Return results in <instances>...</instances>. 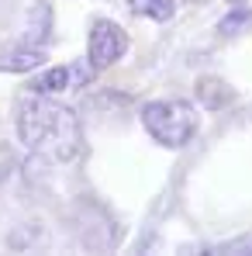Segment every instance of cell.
I'll use <instances>...</instances> for the list:
<instances>
[{
    "label": "cell",
    "mask_w": 252,
    "mask_h": 256,
    "mask_svg": "<svg viewBox=\"0 0 252 256\" xmlns=\"http://www.w3.org/2000/svg\"><path fill=\"white\" fill-rule=\"evenodd\" d=\"M17 135L31 152L55 163H69L80 152L76 111L59 100H24L17 111Z\"/></svg>",
    "instance_id": "6da1fadb"
},
{
    "label": "cell",
    "mask_w": 252,
    "mask_h": 256,
    "mask_svg": "<svg viewBox=\"0 0 252 256\" xmlns=\"http://www.w3.org/2000/svg\"><path fill=\"white\" fill-rule=\"evenodd\" d=\"M249 28H252V10H246V7H239V10H232L228 18L218 21V35H225V38H235Z\"/></svg>",
    "instance_id": "52a82bcc"
},
{
    "label": "cell",
    "mask_w": 252,
    "mask_h": 256,
    "mask_svg": "<svg viewBox=\"0 0 252 256\" xmlns=\"http://www.w3.org/2000/svg\"><path fill=\"white\" fill-rule=\"evenodd\" d=\"M235 4H239V0H235Z\"/></svg>",
    "instance_id": "8fae6325"
},
{
    "label": "cell",
    "mask_w": 252,
    "mask_h": 256,
    "mask_svg": "<svg viewBox=\"0 0 252 256\" xmlns=\"http://www.w3.org/2000/svg\"><path fill=\"white\" fill-rule=\"evenodd\" d=\"M48 28H52V7L48 4H35V10H31V32L24 35V45H38L48 35Z\"/></svg>",
    "instance_id": "8992f818"
},
{
    "label": "cell",
    "mask_w": 252,
    "mask_h": 256,
    "mask_svg": "<svg viewBox=\"0 0 252 256\" xmlns=\"http://www.w3.org/2000/svg\"><path fill=\"white\" fill-rule=\"evenodd\" d=\"M45 62V56L38 48H28V45H17L10 52H0V70L3 73H28V70H38Z\"/></svg>",
    "instance_id": "277c9868"
},
{
    "label": "cell",
    "mask_w": 252,
    "mask_h": 256,
    "mask_svg": "<svg viewBox=\"0 0 252 256\" xmlns=\"http://www.w3.org/2000/svg\"><path fill=\"white\" fill-rule=\"evenodd\" d=\"M142 125L149 128V135L156 142L180 149L197 132V111L187 100H152L142 108Z\"/></svg>",
    "instance_id": "7a4b0ae2"
},
{
    "label": "cell",
    "mask_w": 252,
    "mask_h": 256,
    "mask_svg": "<svg viewBox=\"0 0 252 256\" xmlns=\"http://www.w3.org/2000/svg\"><path fill=\"white\" fill-rule=\"evenodd\" d=\"M86 45H90V52H86L90 66H93V70H107V66H114L128 52V35L114 21H93L90 42Z\"/></svg>",
    "instance_id": "3957f363"
},
{
    "label": "cell",
    "mask_w": 252,
    "mask_h": 256,
    "mask_svg": "<svg viewBox=\"0 0 252 256\" xmlns=\"http://www.w3.org/2000/svg\"><path fill=\"white\" fill-rule=\"evenodd\" d=\"M197 100H204L211 111H221V108H228L235 100V90L225 84V80H218V76H204L197 84Z\"/></svg>",
    "instance_id": "5b68a950"
},
{
    "label": "cell",
    "mask_w": 252,
    "mask_h": 256,
    "mask_svg": "<svg viewBox=\"0 0 252 256\" xmlns=\"http://www.w3.org/2000/svg\"><path fill=\"white\" fill-rule=\"evenodd\" d=\"M131 4V10L135 14H142V18H152V21H169L173 18V0H128Z\"/></svg>",
    "instance_id": "ba28073f"
},
{
    "label": "cell",
    "mask_w": 252,
    "mask_h": 256,
    "mask_svg": "<svg viewBox=\"0 0 252 256\" xmlns=\"http://www.w3.org/2000/svg\"><path fill=\"white\" fill-rule=\"evenodd\" d=\"M66 84H69V70H66V66H52L48 73H42V76L31 80V90H48V94H55V90H62Z\"/></svg>",
    "instance_id": "9c48e42d"
},
{
    "label": "cell",
    "mask_w": 252,
    "mask_h": 256,
    "mask_svg": "<svg viewBox=\"0 0 252 256\" xmlns=\"http://www.w3.org/2000/svg\"><path fill=\"white\" fill-rule=\"evenodd\" d=\"M14 170V156H10V149L7 146H0V184L7 180V173Z\"/></svg>",
    "instance_id": "30bf717a"
}]
</instances>
